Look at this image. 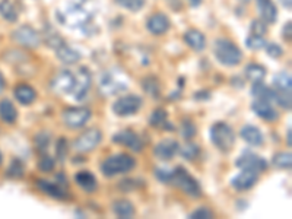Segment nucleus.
I'll return each mask as SVG.
<instances>
[{
  "label": "nucleus",
  "mask_w": 292,
  "mask_h": 219,
  "mask_svg": "<svg viewBox=\"0 0 292 219\" xmlns=\"http://www.w3.org/2000/svg\"><path fill=\"white\" fill-rule=\"evenodd\" d=\"M13 95H15V98L22 105H31L34 101L37 100V91L34 90L31 85H28V83L16 85L15 91H13Z\"/></svg>",
  "instance_id": "obj_21"
},
{
  "label": "nucleus",
  "mask_w": 292,
  "mask_h": 219,
  "mask_svg": "<svg viewBox=\"0 0 292 219\" xmlns=\"http://www.w3.org/2000/svg\"><path fill=\"white\" fill-rule=\"evenodd\" d=\"M282 3L286 9H291V0H282Z\"/></svg>",
  "instance_id": "obj_55"
},
{
  "label": "nucleus",
  "mask_w": 292,
  "mask_h": 219,
  "mask_svg": "<svg viewBox=\"0 0 292 219\" xmlns=\"http://www.w3.org/2000/svg\"><path fill=\"white\" fill-rule=\"evenodd\" d=\"M56 167V158L50 155H42L38 161V169L42 172H51Z\"/></svg>",
  "instance_id": "obj_44"
},
{
  "label": "nucleus",
  "mask_w": 292,
  "mask_h": 219,
  "mask_svg": "<svg viewBox=\"0 0 292 219\" xmlns=\"http://www.w3.org/2000/svg\"><path fill=\"white\" fill-rule=\"evenodd\" d=\"M264 47H266V53L269 54V57H272V59H279V57H282L283 49L279 46V44L271 42V44H266Z\"/></svg>",
  "instance_id": "obj_47"
},
{
  "label": "nucleus",
  "mask_w": 292,
  "mask_h": 219,
  "mask_svg": "<svg viewBox=\"0 0 292 219\" xmlns=\"http://www.w3.org/2000/svg\"><path fill=\"white\" fill-rule=\"evenodd\" d=\"M120 8L129 12H139L145 6V0H114Z\"/></svg>",
  "instance_id": "obj_40"
},
{
  "label": "nucleus",
  "mask_w": 292,
  "mask_h": 219,
  "mask_svg": "<svg viewBox=\"0 0 292 219\" xmlns=\"http://www.w3.org/2000/svg\"><path fill=\"white\" fill-rule=\"evenodd\" d=\"M75 86V73L71 70H60L50 82V88L56 94H71Z\"/></svg>",
  "instance_id": "obj_13"
},
{
  "label": "nucleus",
  "mask_w": 292,
  "mask_h": 219,
  "mask_svg": "<svg viewBox=\"0 0 292 219\" xmlns=\"http://www.w3.org/2000/svg\"><path fill=\"white\" fill-rule=\"evenodd\" d=\"M252 110L257 117L266 120V121H275V120L279 119L278 111L273 108L272 101L263 100V98H254L252 102Z\"/></svg>",
  "instance_id": "obj_15"
},
{
  "label": "nucleus",
  "mask_w": 292,
  "mask_h": 219,
  "mask_svg": "<svg viewBox=\"0 0 292 219\" xmlns=\"http://www.w3.org/2000/svg\"><path fill=\"white\" fill-rule=\"evenodd\" d=\"M291 34H292V22L291 20H288L285 25H283V38L286 41H291Z\"/></svg>",
  "instance_id": "obj_50"
},
{
  "label": "nucleus",
  "mask_w": 292,
  "mask_h": 219,
  "mask_svg": "<svg viewBox=\"0 0 292 219\" xmlns=\"http://www.w3.org/2000/svg\"><path fill=\"white\" fill-rule=\"evenodd\" d=\"M240 2H242V3H249L250 0H240Z\"/></svg>",
  "instance_id": "obj_56"
},
{
  "label": "nucleus",
  "mask_w": 292,
  "mask_h": 219,
  "mask_svg": "<svg viewBox=\"0 0 292 219\" xmlns=\"http://www.w3.org/2000/svg\"><path fill=\"white\" fill-rule=\"evenodd\" d=\"M5 91V79H3V75L0 73V94Z\"/></svg>",
  "instance_id": "obj_54"
},
{
  "label": "nucleus",
  "mask_w": 292,
  "mask_h": 219,
  "mask_svg": "<svg viewBox=\"0 0 292 219\" xmlns=\"http://www.w3.org/2000/svg\"><path fill=\"white\" fill-rule=\"evenodd\" d=\"M170 184L178 187V189L183 190L187 196L194 198V199H197V198H200L201 196L200 183L194 179L192 174L184 168V167H182V165H178V167H175V168L172 169Z\"/></svg>",
  "instance_id": "obj_4"
},
{
  "label": "nucleus",
  "mask_w": 292,
  "mask_h": 219,
  "mask_svg": "<svg viewBox=\"0 0 292 219\" xmlns=\"http://www.w3.org/2000/svg\"><path fill=\"white\" fill-rule=\"evenodd\" d=\"M146 28H148V31L151 32L152 35H164L167 31L170 30V19L162 12L153 13V15H151L148 18Z\"/></svg>",
  "instance_id": "obj_18"
},
{
  "label": "nucleus",
  "mask_w": 292,
  "mask_h": 219,
  "mask_svg": "<svg viewBox=\"0 0 292 219\" xmlns=\"http://www.w3.org/2000/svg\"><path fill=\"white\" fill-rule=\"evenodd\" d=\"M145 186V183L139 179H126L119 181V189L123 191H131V190L142 189Z\"/></svg>",
  "instance_id": "obj_42"
},
{
  "label": "nucleus",
  "mask_w": 292,
  "mask_h": 219,
  "mask_svg": "<svg viewBox=\"0 0 292 219\" xmlns=\"http://www.w3.org/2000/svg\"><path fill=\"white\" fill-rule=\"evenodd\" d=\"M44 41H46V44H47L50 49H54V50L60 49L61 46L66 44L64 40L61 38L60 34L54 30V28H49L47 31H44Z\"/></svg>",
  "instance_id": "obj_32"
},
{
  "label": "nucleus",
  "mask_w": 292,
  "mask_h": 219,
  "mask_svg": "<svg viewBox=\"0 0 292 219\" xmlns=\"http://www.w3.org/2000/svg\"><path fill=\"white\" fill-rule=\"evenodd\" d=\"M6 174H8V177H10V179H15V180L22 179V177H24V174H25V167H24L22 161L20 160L12 161Z\"/></svg>",
  "instance_id": "obj_39"
},
{
  "label": "nucleus",
  "mask_w": 292,
  "mask_h": 219,
  "mask_svg": "<svg viewBox=\"0 0 292 219\" xmlns=\"http://www.w3.org/2000/svg\"><path fill=\"white\" fill-rule=\"evenodd\" d=\"M0 119L3 120L8 124H13L18 120V111L16 107L13 105V102L10 100L0 101Z\"/></svg>",
  "instance_id": "obj_26"
},
{
  "label": "nucleus",
  "mask_w": 292,
  "mask_h": 219,
  "mask_svg": "<svg viewBox=\"0 0 292 219\" xmlns=\"http://www.w3.org/2000/svg\"><path fill=\"white\" fill-rule=\"evenodd\" d=\"M56 56H57V59L60 60L61 63H64V64H76V63H79L82 59V54L79 51L72 49V47L66 46V44L56 50Z\"/></svg>",
  "instance_id": "obj_25"
},
{
  "label": "nucleus",
  "mask_w": 292,
  "mask_h": 219,
  "mask_svg": "<svg viewBox=\"0 0 292 219\" xmlns=\"http://www.w3.org/2000/svg\"><path fill=\"white\" fill-rule=\"evenodd\" d=\"M178 154L182 155L184 160L193 161L199 157L200 148H199V145H196V143H193V142H187L186 145H183V146L178 148Z\"/></svg>",
  "instance_id": "obj_34"
},
{
  "label": "nucleus",
  "mask_w": 292,
  "mask_h": 219,
  "mask_svg": "<svg viewBox=\"0 0 292 219\" xmlns=\"http://www.w3.org/2000/svg\"><path fill=\"white\" fill-rule=\"evenodd\" d=\"M167 117H168V113L164 108H155L152 111L151 117H149V124L152 127H158V129H162L164 123L167 121Z\"/></svg>",
  "instance_id": "obj_37"
},
{
  "label": "nucleus",
  "mask_w": 292,
  "mask_h": 219,
  "mask_svg": "<svg viewBox=\"0 0 292 219\" xmlns=\"http://www.w3.org/2000/svg\"><path fill=\"white\" fill-rule=\"evenodd\" d=\"M250 31L254 35H264L267 32V24L262 19H254L250 25Z\"/></svg>",
  "instance_id": "obj_46"
},
{
  "label": "nucleus",
  "mask_w": 292,
  "mask_h": 219,
  "mask_svg": "<svg viewBox=\"0 0 292 219\" xmlns=\"http://www.w3.org/2000/svg\"><path fill=\"white\" fill-rule=\"evenodd\" d=\"M273 90V88H272ZM272 100L283 110H291V92H282V91H275L273 90Z\"/></svg>",
  "instance_id": "obj_35"
},
{
  "label": "nucleus",
  "mask_w": 292,
  "mask_h": 219,
  "mask_svg": "<svg viewBox=\"0 0 292 219\" xmlns=\"http://www.w3.org/2000/svg\"><path fill=\"white\" fill-rule=\"evenodd\" d=\"M136 167V161L129 154H116L111 155L101 164V172L104 177L111 179L119 174H126Z\"/></svg>",
  "instance_id": "obj_1"
},
{
  "label": "nucleus",
  "mask_w": 292,
  "mask_h": 219,
  "mask_svg": "<svg viewBox=\"0 0 292 219\" xmlns=\"http://www.w3.org/2000/svg\"><path fill=\"white\" fill-rule=\"evenodd\" d=\"M260 179V172L254 169H241L235 177L231 179V186L238 191H245L256 186V183Z\"/></svg>",
  "instance_id": "obj_14"
},
{
  "label": "nucleus",
  "mask_w": 292,
  "mask_h": 219,
  "mask_svg": "<svg viewBox=\"0 0 292 219\" xmlns=\"http://www.w3.org/2000/svg\"><path fill=\"white\" fill-rule=\"evenodd\" d=\"M184 42L194 51H201L206 47V37L199 30H189L184 34Z\"/></svg>",
  "instance_id": "obj_24"
},
{
  "label": "nucleus",
  "mask_w": 292,
  "mask_h": 219,
  "mask_svg": "<svg viewBox=\"0 0 292 219\" xmlns=\"http://www.w3.org/2000/svg\"><path fill=\"white\" fill-rule=\"evenodd\" d=\"M190 2V6L192 8H197V6H200L201 0H189Z\"/></svg>",
  "instance_id": "obj_53"
},
{
  "label": "nucleus",
  "mask_w": 292,
  "mask_h": 219,
  "mask_svg": "<svg viewBox=\"0 0 292 219\" xmlns=\"http://www.w3.org/2000/svg\"><path fill=\"white\" fill-rule=\"evenodd\" d=\"M244 73H245V78L249 80L257 82V80L264 79L267 70H266L264 66L259 64V63H250V64H247V68L244 70Z\"/></svg>",
  "instance_id": "obj_30"
},
{
  "label": "nucleus",
  "mask_w": 292,
  "mask_h": 219,
  "mask_svg": "<svg viewBox=\"0 0 292 219\" xmlns=\"http://www.w3.org/2000/svg\"><path fill=\"white\" fill-rule=\"evenodd\" d=\"M264 46H266V40L263 38V35H254V34H252V35L247 37V40H245V47H247L249 50H262V49H264Z\"/></svg>",
  "instance_id": "obj_41"
},
{
  "label": "nucleus",
  "mask_w": 292,
  "mask_h": 219,
  "mask_svg": "<svg viewBox=\"0 0 292 219\" xmlns=\"http://www.w3.org/2000/svg\"><path fill=\"white\" fill-rule=\"evenodd\" d=\"M172 176V169L167 168H155V177L164 184H170Z\"/></svg>",
  "instance_id": "obj_48"
},
{
  "label": "nucleus",
  "mask_w": 292,
  "mask_h": 219,
  "mask_svg": "<svg viewBox=\"0 0 292 219\" xmlns=\"http://www.w3.org/2000/svg\"><path fill=\"white\" fill-rule=\"evenodd\" d=\"M178 142L175 139H162L153 148V155L160 161H170L178 154Z\"/></svg>",
  "instance_id": "obj_16"
},
{
  "label": "nucleus",
  "mask_w": 292,
  "mask_h": 219,
  "mask_svg": "<svg viewBox=\"0 0 292 219\" xmlns=\"http://www.w3.org/2000/svg\"><path fill=\"white\" fill-rule=\"evenodd\" d=\"M127 90V80L121 75H116V72L107 70L100 78V92L105 97L117 95L121 91Z\"/></svg>",
  "instance_id": "obj_5"
},
{
  "label": "nucleus",
  "mask_w": 292,
  "mask_h": 219,
  "mask_svg": "<svg viewBox=\"0 0 292 219\" xmlns=\"http://www.w3.org/2000/svg\"><path fill=\"white\" fill-rule=\"evenodd\" d=\"M142 100L139 95L136 94H129V95H123L117 101H114L113 104V113L119 117H129L138 114V111L142 108Z\"/></svg>",
  "instance_id": "obj_6"
},
{
  "label": "nucleus",
  "mask_w": 292,
  "mask_h": 219,
  "mask_svg": "<svg viewBox=\"0 0 292 219\" xmlns=\"http://www.w3.org/2000/svg\"><path fill=\"white\" fill-rule=\"evenodd\" d=\"M189 218L192 219H211L213 218V212H212L208 206H200L196 210H193L192 213L189 215Z\"/></svg>",
  "instance_id": "obj_45"
},
{
  "label": "nucleus",
  "mask_w": 292,
  "mask_h": 219,
  "mask_svg": "<svg viewBox=\"0 0 292 219\" xmlns=\"http://www.w3.org/2000/svg\"><path fill=\"white\" fill-rule=\"evenodd\" d=\"M272 165L279 169H291L292 155L291 152H278L272 158Z\"/></svg>",
  "instance_id": "obj_33"
},
{
  "label": "nucleus",
  "mask_w": 292,
  "mask_h": 219,
  "mask_svg": "<svg viewBox=\"0 0 292 219\" xmlns=\"http://www.w3.org/2000/svg\"><path fill=\"white\" fill-rule=\"evenodd\" d=\"M68 152H69V143L64 138H60L56 142V160L64 162L66 157H68Z\"/></svg>",
  "instance_id": "obj_43"
},
{
  "label": "nucleus",
  "mask_w": 292,
  "mask_h": 219,
  "mask_svg": "<svg viewBox=\"0 0 292 219\" xmlns=\"http://www.w3.org/2000/svg\"><path fill=\"white\" fill-rule=\"evenodd\" d=\"M102 142V132L97 127L85 130L78 139L73 142V148L79 154H88Z\"/></svg>",
  "instance_id": "obj_9"
},
{
  "label": "nucleus",
  "mask_w": 292,
  "mask_h": 219,
  "mask_svg": "<svg viewBox=\"0 0 292 219\" xmlns=\"http://www.w3.org/2000/svg\"><path fill=\"white\" fill-rule=\"evenodd\" d=\"M213 54L223 66H237L242 60V51L231 40L218 38L213 42Z\"/></svg>",
  "instance_id": "obj_3"
},
{
  "label": "nucleus",
  "mask_w": 292,
  "mask_h": 219,
  "mask_svg": "<svg viewBox=\"0 0 292 219\" xmlns=\"http://www.w3.org/2000/svg\"><path fill=\"white\" fill-rule=\"evenodd\" d=\"M235 165L241 169H254L257 172H264L267 169V161L263 157L245 149L235 161Z\"/></svg>",
  "instance_id": "obj_11"
},
{
  "label": "nucleus",
  "mask_w": 292,
  "mask_h": 219,
  "mask_svg": "<svg viewBox=\"0 0 292 219\" xmlns=\"http://www.w3.org/2000/svg\"><path fill=\"white\" fill-rule=\"evenodd\" d=\"M111 209H113V213H114L117 218L129 219L136 213L134 205H133L129 199L114 200L113 205H111Z\"/></svg>",
  "instance_id": "obj_23"
},
{
  "label": "nucleus",
  "mask_w": 292,
  "mask_h": 219,
  "mask_svg": "<svg viewBox=\"0 0 292 219\" xmlns=\"http://www.w3.org/2000/svg\"><path fill=\"white\" fill-rule=\"evenodd\" d=\"M92 85V73L91 70L85 66H81L78 73L75 75V86H73V97L76 101H83Z\"/></svg>",
  "instance_id": "obj_10"
},
{
  "label": "nucleus",
  "mask_w": 292,
  "mask_h": 219,
  "mask_svg": "<svg viewBox=\"0 0 292 219\" xmlns=\"http://www.w3.org/2000/svg\"><path fill=\"white\" fill-rule=\"evenodd\" d=\"M193 98L196 101H199V102H203V101H208L212 98V92L209 90H200L197 91L194 95H193Z\"/></svg>",
  "instance_id": "obj_49"
},
{
  "label": "nucleus",
  "mask_w": 292,
  "mask_h": 219,
  "mask_svg": "<svg viewBox=\"0 0 292 219\" xmlns=\"http://www.w3.org/2000/svg\"><path fill=\"white\" fill-rule=\"evenodd\" d=\"M142 88H143V91L148 95H151L152 98H158L160 97V92H161L160 82H158V79L155 76H145L142 79Z\"/></svg>",
  "instance_id": "obj_31"
},
{
  "label": "nucleus",
  "mask_w": 292,
  "mask_h": 219,
  "mask_svg": "<svg viewBox=\"0 0 292 219\" xmlns=\"http://www.w3.org/2000/svg\"><path fill=\"white\" fill-rule=\"evenodd\" d=\"M111 140L117 145H123V146H127L129 149L134 150V152H142L143 149V140L141 139V136L133 132L131 129H124L117 132Z\"/></svg>",
  "instance_id": "obj_12"
},
{
  "label": "nucleus",
  "mask_w": 292,
  "mask_h": 219,
  "mask_svg": "<svg viewBox=\"0 0 292 219\" xmlns=\"http://www.w3.org/2000/svg\"><path fill=\"white\" fill-rule=\"evenodd\" d=\"M231 85L235 90H241V88H244V85H245V80L240 78V76H234L231 79Z\"/></svg>",
  "instance_id": "obj_51"
},
{
  "label": "nucleus",
  "mask_w": 292,
  "mask_h": 219,
  "mask_svg": "<svg viewBox=\"0 0 292 219\" xmlns=\"http://www.w3.org/2000/svg\"><path fill=\"white\" fill-rule=\"evenodd\" d=\"M240 136L250 146H262L263 142H264V136H263L262 130L259 129V127H256V126H252V124L244 126L241 132H240Z\"/></svg>",
  "instance_id": "obj_19"
},
{
  "label": "nucleus",
  "mask_w": 292,
  "mask_h": 219,
  "mask_svg": "<svg viewBox=\"0 0 292 219\" xmlns=\"http://www.w3.org/2000/svg\"><path fill=\"white\" fill-rule=\"evenodd\" d=\"M12 40L25 49H37L40 47L41 37L38 31H35L31 25H20L12 32Z\"/></svg>",
  "instance_id": "obj_8"
},
{
  "label": "nucleus",
  "mask_w": 292,
  "mask_h": 219,
  "mask_svg": "<svg viewBox=\"0 0 292 219\" xmlns=\"http://www.w3.org/2000/svg\"><path fill=\"white\" fill-rule=\"evenodd\" d=\"M291 136H292V129L291 127H288V132H286V143H288V146H289V148H291V145H292Z\"/></svg>",
  "instance_id": "obj_52"
},
{
  "label": "nucleus",
  "mask_w": 292,
  "mask_h": 219,
  "mask_svg": "<svg viewBox=\"0 0 292 219\" xmlns=\"http://www.w3.org/2000/svg\"><path fill=\"white\" fill-rule=\"evenodd\" d=\"M37 187L44 191L47 196H50L53 199L66 200L69 199L68 190L64 186L59 184L57 181H49V180H37Z\"/></svg>",
  "instance_id": "obj_17"
},
{
  "label": "nucleus",
  "mask_w": 292,
  "mask_h": 219,
  "mask_svg": "<svg viewBox=\"0 0 292 219\" xmlns=\"http://www.w3.org/2000/svg\"><path fill=\"white\" fill-rule=\"evenodd\" d=\"M50 142H51V136L49 132H40V133H37L35 138H34V145H35V148H37V150L42 152V154L47 152L49 146H50Z\"/></svg>",
  "instance_id": "obj_36"
},
{
  "label": "nucleus",
  "mask_w": 292,
  "mask_h": 219,
  "mask_svg": "<svg viewBox=\"0 0 292 219\" xmlns=\"http://www.w3.org/2000/svg\"><path fill=\"white\" fill-rule=\"evenodd\" d=\"M3 162V157H2V154H0V164Z\"/></svg>",
  "instance_id": "obj_57"
},
{
  "label": "nucleus",
  "mask_w": 292,
  "mask_h": 219,
  "mask_svg": "<svg viewBox=\"0 0 292 219\" xmlns=\"http://www.w3.org/2000/svg\"><path fill=\"white\" fill-rule=\"evenodd\" d=\"M273 90L282 91V92H291L292 90V79L291 75L286 72H278L272 80Z\"/></svg>",
  "instance_id": "obj_28"
},
{
  "label": "nucleus",
  "mask_w": 292,
  "mask_h": 219,
  "mask_svg": "<svg viewBox=\"0 0 292 219\" xmlns=\"http://www.w3.org/2000/svg\"><path fill=\"white\" fill-rule=\"evenodd\" d=\"M260 13V19L266 24H275L278 20V8L273 0H256Z\"/></svg>",
  "instance_id": "obj_20"
},
{
  "label": "nucleus",
  "mask_w": 292,
  "mask_h": 219,
  "mask_svg": "<svg viewBox=\"0 0 292 219\" xmlns=\"http://www.w3.org/2000/svg\"><path fill=\"white\" fill-rule=\"evenodd\" d=\"M212 145L221 152H230L235 145V132L225 121H216L209 130Z\"/></svg>",
  "instance_id": "obj_2"
},
{
  "label": "nucleus",
  "mask_w": 292,
  "mask_h": 219,
  "mask_svg": "<svg viewBox=\"0 0 292 219\" xmlns=\"http://www.w3.org/2000/svg\"><path fill=\"white\" fill-rule=\"evenodd\" d=\"M63 121L72 130L82 129L92 117L91 110L86 107H69L63 111Z\"/></svg>",
  "instance_id": "obj_7"
},
{
  "label": "nucleus",
  "mask_w": 292,
  "mask_h": 219,
  "mask_svg": "<svg viewBox=\"0 0 292 219\" xmlns=\"http://www.w3.org/2000/svg\"><path fill=\"white\" fill-rule=\"evenodd\" d=\"M250 94H252L254 98H263V100L272 101L273 90L269 88L263 80H257V82H253Z\"/></svg>",
  "instance_id": "obj_29"
},
{
  "label": "nucleus",
  "mask_w": 292,
  "mask_h": 219,
  "mask_svg": "<svg viewBox=\"0 0 292 219\" xmlns=\"http://www.w3.org/2000/svg\"><path fill=\"white\" fill-rule=\"evenodd\" d=\"M0 16L8 22H16L19 18V12L16 9L12 0H2L0 2Z\"/></svg>",
  "instance_id": "obj_27"
},
{
  "label": "nucleus",
  "mask_w": 292,
  "mask_h": 219,
  "mask_svg": "<svg viewBox=\"0 0 292 219\" xmlns=\"http://www.w3.org/2000/svg\"><path fill=\"white\" fill-rule=\"evenodd\" d=\"M180 133H182V136L186 140L193 139V138L196 136V133H197V129H196V124H194V121H193V120H190V119L183 120L182 127H180Z\"/></svg>",
  "instance_id": "obj_38"
},
{
  "label": "nucleus",
  "mask_w": 292,
  "mask_h": 219,
  "mask_svg": "<svg viewBox=\"0 0 292 219\" xmlns=\"http://www.w3.org/2000/svg\"><path fill=\"white\" fill-rule=\"evenodd\" d=\"M75 181L86 193H92V191L98 189V183H97L95 176L92 174L91 171H86V169H82L79 172H76L75 174Z\"/></svg>",
  "instance_id": "obj_22"
}]
</instances>
